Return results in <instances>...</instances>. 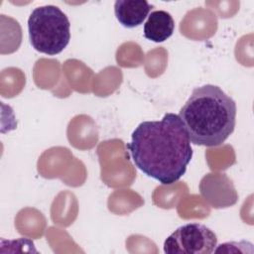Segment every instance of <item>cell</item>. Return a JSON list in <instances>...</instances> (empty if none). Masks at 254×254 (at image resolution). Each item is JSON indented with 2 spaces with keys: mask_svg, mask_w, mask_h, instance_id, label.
I'll list each match as a JSON object with an SVG mask.
<instances>
[{
  "mask_svg": "<svg viewBox=\"0 0 254 254\" xmlns=\"http://www.w3.org/2000/svg\"><path fill=\"white\" fill-rule=\"evenodd\" d=\"M152 9L153 5L145 0H117L114 3L115 17L127 29L140 26Z\"/></svg>",
  "mask_w": 254,
  "mask_h": 254,
  "instance_id": "5",
  "label": "cell"
},
{
  "mask_svg": "<svg viewBox=\"0 0 254 254\" xmlns=\"http://www.w3.org/2000/svg\"><path fill=\"white\" fill-rule=\"evenodd\" d=\"M236 103L219 86L204 84L195 87L179 117L194 145H221L233 133L236 124Z\"/></svg>",
  "mask_w": 254,
  "mask_h": 254,
  "instance_id": "2",
  "label": "cell"
},
{
  "mask_svg": "<svg viewBox=\"0 0 254 254\" xmlns=\"http://www.w3.org/2000/svg\"><path fill=\"white\" fill-rule=\"evenodd\" d=\"M32 47L43 54L55 56L64 51L70 40L67 16L55 5L36 7L28 18Z\"/></svg>",
  "mask_w": 254,
  "mask_h": 254,
  "instance_id": "3",
  "label": "cell"
},
{
  "mask_svg": "<svg viewBox=\"0 0 254 254\" xmlns=\"http://www.w3.org/2000/svg\"><path fill=\"white\" fill-rule=\"evenodd\" d=\"M133 163L162 185L178 182L192 158L187 129L179 115L166 113L161 120L141 122L127 144Z\"/></svg>",
  "mask_w": 254,
  "mask_h": 254,
  "instance_id": "1",
  "label": "cell"
},
{
  "mask_svg": "<svg viewBox=\"0 0 254 254\" xmlns=\"http://www.w3.org/2000/svg\"><path fill=\"white\" fill-rule=\"evenodd\" d=\"M175 21L172 15L164 10L151 12L144 24V37L155 43L168 40L174 33Z\"/></svg>",
  "mask_w": 254,
  "mask_h": 254,
  "instance_id": "6",
  "label": "cell"
},
{
  "mask_svg": "<svg viewBox=\"0 0 254 254\" xmlns=\"http://www.w3.org/2000/svg\"><path fill=\"white\" fill-rule=\"evenodd\" d=\"M217 245L216 234L197 222L178 227L164 242L167 254H210Z\"/></svg>",
  "mask_w": 254,
  "mask_h": 254,
  "instance_id": "4",
  "label": "cell"
}]
</instances>
